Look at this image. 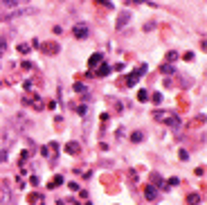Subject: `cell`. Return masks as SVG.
Listing matches in <instances>:
<instances>
[{
    "label": "cell",
    "instance_id": "1",
    "mask_svg": "<svg viewBox=\"0 0 207 205\" xmlns=\"http://www.w3.org/2000/svg\"><path fill=\"white\" fill-rule=\"evenodd\" d=\"M72 34H74V38H86L88 36V25H83V23L74 25L72 27Z\"/></svg>",
    "mask_w": 207,
    "mask_h": 205
},
{
    "label": "cell",
    "instance_id": "2",
    "mask_svg": "<svg viewBox=\"0 0 207 205\" xmlns=\"http://www.w3.org/2000/svg\"><path fill=\"white\" fill-rule=\"evenodd\" d=\"M155 117H158V119H164L169 126H180V119H178L176 115H162V113H155Z\"/></svg>",
    "mask_w": 207,
    "mask_h": 205
},
{
    "label": "cell",
    "instance_id": "3",
    "mask_svg": "<svg viewBox=\"0 0 207 205\" xmlns=\"http://www.w3.org/2000/svg\"><path fill=\"white\" fill-rule=\"evenodd\" d=\"M144 70H147V66H140V68H137V70L131 74V77H128V81H126V83H128V86H135V83H137V79H140L142 74H144Z\"/></svg>",
    "mask_w": 207,
    "mask_h": 205
},
{
    "label": "cell",
    "instance_id": "4",
    "mask_svg": "<svg viewBox=\"0 0 207 205\" xmlns=\"http://www.w3.org/2000/svg\"><path fill=\"white\" fill-rule=\"evenodd\" d=\"M144 196H147L149 201H155L158 198V190L153 187V185H147V187H144Z\"/></svg>",
    "mask_w": 207,
    "mask_h": 205
},
{
    "label": "cell",
    "instance_id": "5",
    "mask_svg": "<svg viewBox=\"0 0 207 205\" xmlns=\"http://www.w3.org/2000/svg\"><path fill=\"white\" fill-rule=\"evenodd\" d=\"M101 59H104V54H92V57H90V61H88L90 70H92V68H97V66H99V63H101Z\"/></svg>",
    "mask_w": 207,
    "mask_h": 205
},
{
    "label": "cell",
    "instance_id": "6",
    "mask_svg": "<svg viewBox=\"0 0 207 205\" xmlns=\"http://www.w3.org/2000/svg\"><path fill=\"white\" fill-rule=\"evenodd\" d=\"M142 140H144V133H142V131H135V133L131 135V142H135V144L142 142Z\"/></svg>",
    "mask_w": 207,
    "mask_h": 205
},
{
    "label": "cell",
    "instance_id": "7",
    "mask_svg": "<svg viewBox=\"0 0 207 205\" xmlns=\"http://www.w3.org/2000/svg\"><path fill=\"white\" fill-rule=\"evenodd\" d=\"M108 70H110L108 66H101L99 70H97V77H106V74H108Z\"/></svg>",
    "mask_w": 207,
    "mask_h": 205
},
{
    "label": "cell",
    "instance_id": "8",
    "mask_svg": "<svg viewBox=\"0 0 207 205\" xmlns=\"http://www.w3.org/2000/svg\"><path fill=\"white\" fill-rule=\"evenodd\" d=\"M198 203H200V196H198V194H192V196H189V205H198Z\"/></svg>",
    "mask_w": 207,
    "mask_h": 205
},
{
    "label": "cell",
    "instance_id": "9",
    "mask_svg": "<svg viewBox=\"0 0 207 205\" xmlns=\"http://www.w3.org/2000/svg\"><path fill=\"white\" fill-rule=\"evenodd\" d=\"M137 99H140V102H147V99H149V92H147V90H140V92H137Z\"/></svg>",
    "mask_w": 207,
    "mask_h": 205
},
{
    "label": "cell",
    "instance_id": "10",
    "mask_svg": "<svg viewBox=\"0 0 207 205\" xmlns=\"http://www.w3.org/2000/svg\"><path fill=\"white\" fill-rule=\"evenodd\" d=\"M68 153H77L79 151V147H77V142H72V144H68V149H66Z\"/></svg>",
    "mask_w": 207,
    "mask_h": 205
},
{
    "label": "cell",
    "instance_id": "11",
    "mask_svg": "<svg viewBox=\"0 0 207 205\" xmlns=\"http://www.w3.org/2000/svg\"><path fill=\"white\" fill-rule=\"evenodd\" d=\"M61 183H63V178H61V176H54V180L50 183V187H59Z\"/></svg>",
    "mask_w": 207,
    "mask_h": 205
},
{
    "label": "cell",
    "instance_id": "12",
    "mask_svg": "<svg viewBox=\"0 0 207 205\" xmlns=\"http://www.w3.org/2000/svg\"><path fill=\"white\" fill-rule=\"evenodd\" d=\"M18 52H23V54H27V52H29V45H27V43H20V45H18Z\"/></svg>",
    "mask_w": 207,
    "mask_h": 205
},
{
    "label": "cell",
    "instance_id": "13",
    "mask_svg": "<svg viewBox=\"0 0 207 205\" xmlns=\"http://www.w3.org/2000/svg\"><path fill=\"white\" fill-rule=\"evenodd\" d=\"M2 5H5V7H16L18 0H2Z\"/></svg>",
    "mask_w": 207,
    "mask_h": 205
},
{
    "label": "cell",
    "instance_id": "14",
    "mask_svg": "<svg viewBox=\"0 0 207 205\" xmlns=\"http://www.w3.org/2000/svg\"><path fill=\"white\" fill-rule=\"evenodd\" d=\"M126 18H128V14H122V16H119V21H117V27L124 25V23H126Z\"/></svg>",
    "mask_w": 207,
    "mask_h": 205
},
{
    "label": "cell",
    "instance_id": "15",
    "mask_svg": "<svg viewBox=\"0 0 207 205\" xmlns=\"http://www.w3.org/2000/svg\"><path fill=\"white\" fill-rule=\"evenodd\" d=\"M160 70H162V74H171V72H173V68H171V66H162Z\"/></svg>",
    "mask_w": 207,
    "mask_h": 205
},
{
    "label": "cell",
    "instance_id": "16",
    "mask_svg": "<svg viewBox=\"0 0 207 205\" xmlns=\"http://www.w3.org/2000/svg\"><path fill=\"white\" fill-rule=\"evenodd\" d=\"M77 113H79V115H86V106H83V104H81V106H77Z\"/></svg>",
    "mask_w": 207,
    "mask_h": 205
},
{
    "label": "cell",
    "instance_id": "17",
    "mask_svg": "<svg viewBox=\"0 0 207 205\" xmlns=\"http://www.w3.org/2000/svg\"><path fill=\"white\" fill-rule=\"evenodd\" d=\"M74 90H77V92H83V90H86V86H83V83H77Z\"/></svg>",
    "mask_w": 207,
    "mask_h": 205
},
{
    "label": "cell",
    "instance_id": "18",
    "mask_svg": "<svg viewBox=\"0 0 207 205\" xmlns=\"http://www.w3.org/2000/svg\"><path fill=\"white\" fill-rule=\"evenodd\" d=\"M153 102H155V104L162 102V95H160V92H155V95H153Z\"/></svg>",
    "mask_w": 207,
    "mask_h": 205
},
{
    "label": "cell",
    "instance_id": "19",
    "mask_svg": "<svg viewBox=\"0 0 207 205\" xmlns=\"http://www.w3.org/2000/svg\"><path fill=\"white\" fill-rule=\"evenodd\" d=\"M176 57H178L176 52H169V54H167V59H169V61H176Z\"/></svg>",
    "mask_w": 207,
    "mask_h": 205
},
{
    "label": "cell",
    "instance_id": "20",
    "mask_svg": "<svg viewBox=\"0 0 207 205\" xmlns=\"http://www.w3.org/2000/svg\"><path fill=\"white\" fill-rule=\"evenodd\" d=\"M5 160H7V153L2 151V153H0V162H5Z\"/></svg>",
    "mask_w": 207,
    "mask_h": 205
}]
</instances>
